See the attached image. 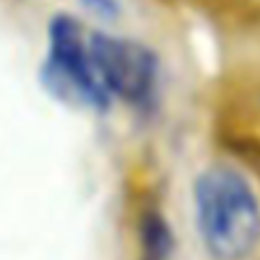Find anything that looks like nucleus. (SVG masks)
<instances>
[{
    "label": "nucleus",
    "instance_id": "obj_1",
    "mask_svg": "<svg viewBox=\"0 0 260 260\" xmlns=\"http://www.w3.org/2000/svg\"><path fill=\"white\" fill-rule=\"evenodd\" d=\"M194 221L212 260H249L260 247V199L242 171L212 165L194 180Z\"/></svg>",
    "mask_w": 260,
    "mask_h": 260
},
{
    "label": "nucleus",
    "instance_id": "obj_2",
    "mask_svg": "<svg viewBox=\"0 0 260 260\" xmlns=\"http://www.w3.org/2000/svg\"><path fill=\"white\" fill-rule=\"evenodd\" d=\"M44 76L59 99L91 105L96 110L108 108L110 94L96 76L80 23L71 16L59 14L50 23V55Z\"/></svg>",
    "mask_w": 260,
    "mask_h": 260
},
{
    "label": "nucleus",
    "instance_id": "obj_3",
    "mask_svg": "<svg viewBox=\"0 0 260 260\" xmlns=\"http://www.w3.org/2000/svg\"><path fill=\"white\" fill-rule=\"evenodd\" d=\"M87 46L96 76L108 94H117L133 105H142L151 99L155 89L157 62L146 46L103 32L91 35Z\"/></svg>",
    "mask_w": 260,
    "mask_h": 260
},
{
    "label": "nucleus",
    "instance_id": "obj_4",
    "mask_svg": "<svg viewBox=\"0 0 260 260\" xmlns=\"http://www.w3.org/2000/svg\"><path fill=\"white\" fill-rule=\"evenodd\" d=\"M139 260H176V231L157 208L142 212L137 224Z\"/></svg>",
    "mask_w": 260,
    "mask_h": 260
},
{
    "label": "nucleus",
    "instance_id": "obj_5",
    "mask_svg": "<svg viewBox=\"0 0 260 260\" xmlns=\"http://www.w3.org/2000/svg\"><path fill=\"white\" fill-rule=\"evenodd\" d=\"M89 12L99 14L103 18H114L119 14V3L117 0H82Z\"/></svg>",
    "mask_w": 260,
    "mask_h": 260
}]
</instances>
